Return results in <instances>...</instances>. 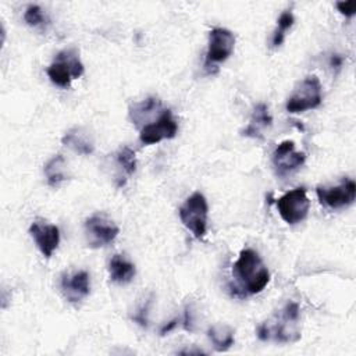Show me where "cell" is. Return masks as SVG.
Here are the masks:
<instances>
[{
    "label": "cell",
    "mask_w": 356,
    "mask_h": 356,
    "mask_svg": "<svg viewBox=\"0 0 356 356\" xmlns=\"http://www.w3.org/2000/svg\"><path fill=\"white\" fill-rule=\"evenodd\" d=\"M271 122H273V118H271V115L268 113V107L264 103H259L254 107L253 113H252L250 122L242 131V135L248 136V138L261 139L263 138V129L270 127Z\"/></svg>",
    "instance_id": "cell-15"
},
{
    "label": "cell",
    "mask_w": 356,
    "mask_h": 356,
    "mask_svg": "<svg viewBox=\"0 0 356 356\" xmlns=\"http://www.w3.org/2000/svg\"><path fill=\"white\" fill-rule=\"evenodd\" d=\"M44 175L47 184L53 188H57L61 182H64L68 178L67 163L61 154H57L47 161V164L44 165Z\"/></svg>",
    "instance_id": "cell-18"
},
{
    "label": "cell",
    "mask_w": 356,
    "mask_h": 356,
    "mask_svg": "<svg viewBox=\"0 0 356 356\" xmlns=\"http://www.w3.org/2000/svg\"><path fill=\"white\" fill-rule=\"evenodd\" d=\"M323 95H321V83L316 75H309L303 81H300L291 96L286 100V111L303 113L306 110L316 108L321 104Z\"/></svg>",
    "instance_id": "cell-5"
},
{
    "label": "cell",
    "mask_w": 356,
    "mask_h": 356,
    "mask_svg": "<svg viewBox=\"0 0 356 356\" xmlns=\"http://www.w3.org/2000/svg\"><path fill=\"white\" fill-rule=\"evenodd\" d=\"M83 229L86 243L89 248L93 249L111 243L120 232L117 224L104 213H95L90 217H88L85 220Z\"/></svg>",
    "instance_id": "cell-7"
},
{
    "label": "cell",
    "mask_w": 356,
    "mask_h": 356,
    "mask_svg": "<svg viewBox=\"0 0 356 356\" xmlns=\"http://www.w3.org/2000/svg\"><path fill=\"white\" fill-rule=\"evenodd\" d=\"M235 36L225 28H213L209 33V47L206 53V67L225 61L234 51Z\"/></svg>",
    "instance_id": "cell-9"
},
{
    "label": "cell",
    "mask_w": 356,
    "mask_h": 356,
    "mask_svg": "<svg viewBox=\"0 0 356 356\" xmlns=\"http://www.w3.org/2000/svg\"><path fill=\"white\" fill-rule=\"evenodd\" d=\"M175 325H177V318H174L172 321H170L168 324H165V325L160 330V334H161V335H165V334H167V332H170Z\"/></svg>",
    "instance_id": "cell-26"
},
{
    "label": "cell",
    "mask_w": 356,
    "mask_h": 356,
    "mask_svg": "<svg viewBox=\"0 0 356 356\" xmlns=\"http://www.w3.org/2000/svg\"><path fill=\"white\" fill-rule=\"evenodd\" d=\"M178 132V124L172 117L171 110L165 108L159 114L157 121L145 124L140 128L139 138L145 145H154L164 139L175 138Z\"/></svg>",
    "instance_id": "cell-8"
},
{
    "label": "cell",
    "mask_w": 356,
    "mask_h": 356,
    "mask_svg": "<svg viewBox=\"0 0 356 356\" xmlns=\"http://www.w3.org/2000/svg\"><path fill=\"white\" fill-rule=\"evenodd\" d=\"M149 305H150V300H147L136 313L135 316L132 317L139 325L142 327H146L147 325V310H149Z\"/></svg>",
    "instance_id": "cell-22"
},
{
    "label": "cell",
    "mask_w": 356,
    "mask_h": 356,
    "mask_svg": "<svg viewBox=\"0 0 356 356\" xmlns=\"http://www.w3.org/2000/svg\"><path fill=\"white\" fill-rule=\"evenodd\" d=\"M60 288H61L64 298L68 302H71V303L81 302L90 292L89 274L85 270H79L72 274L65 273L61 277Z\"/></svg>",
    "instance_id": "cell-13"
},
{
    "label": "cell",
    "mask_w": 356,
    "mask_h": 356,
    "mask_svg": "<svg viewBox=\"0 0 356 356\" xmlns=\"http://www.w3.org/2000/svg\"><path fill=\"white\" fill-rule=\"evenodd\" d=\"M207 335L217 352H225L228 350L234 342V330L225 324H214L209 328Z\"/></svg>",
    "instance_id": "cell-17"
},
{
    "label": "cell",
    "mask_w": 356,
    "mask_h": 356,
    "mask_svg": "<svg viewBox=\"0 0 356 356\" xmlns=\"http://www.w3.org/2000/svg\"><path fill=\"white\" fill-rule=\"evenodd\" d=\"M293 14L291 13V10H285L281 13L280 18H278V25H277V29L274 31V35H273V46L274 47H278L280 44H282L284 42V36H285V32L293 25Z\"/></svg>",
    "instance_id": "cell-20"
},
{
    "label": "cell",
    "mask_w": 356,
    "mask_h": 356,
    "mask_svg": "<svg viewBox=\"0 0 356 356\" xmlns=\"http://www.w3.org/2000/svg\"><path fill=\"white\" fill-rule=\"evenodd\" d=\"M316 193L321 204L330 209H342L355 202L356 184L353 179H343L339 185L332 188L318 186Z\"/></svg>",
    "instance_id": "cell-10"
},
{
    "label": "cell",
    "mask_w": 356,
    "mask_h": 356,
    "mask_svg": "<svg viewBox=\"0 0 356 356\" xmlns=\"http://www.w3.org/2000/svg\"><path fill=\"white\" fill-rule=\"evenodd\" d=\"M110 280L117 284H128L135 277V266L121 254H114L108 263Z\"/></svg>",
    "instance_id": "cell-16"
},
{
    "label": "cell",
    "mask_w": 356,
    "mask_h": 356,
    "mask_svg": "<svg viewBox=\"0 0 356 356\" xmlns=\"http://www.w3.org/2000/svg\"><path fill=\"white\" fill-rule=\"evenodd\" d=\"M24 21L29 26H40L44 24L46 19H44V14L39 6L31 4L26 7V10L24 13Z\"/></svg>",
    "instance_id": "cell-21"
},
{
    "label": "cell",
    "mask_w": 356,
    "mask_h": 356,
    "mask_svg": "<svg viewBox=\"0 0 356 356\" xmlns=\"http://www.w3.org/2000/svg\"><path fill=\"white\" fill-rule=\"evenodd\" d=\"M181 222L193 234L196 239H202L207 229L209 204L200 192L192 193L178 210Z\"/></svg>",
    "instance_id": "cell-4"
},
{
    "label": "cell",
    "mask_w": 356,
    "mask_h": 356,
    "mask_svg": "<svg viewBox=\"0 0 356 356\" xmlns=\"http://www.w3.org/2000/svg\"><path fill=\"white\" fill-rule=\"evenodd\" d=\"M298 320L299 305L295 302H289L284 307L280 321H264L257 327V337L261 341L274 339L277 342H295L300 338V332L296 328Z\"/></svg>",
    "instance_id": "cell-2"
},
{
    "label": "cell",
    "mask_w": 356,
    "mask_h": 356,
    "mask_svg": "<svg viewBox=\"0 0 356 356\" xmlns=\"http://www.w3.org/2000/svg\"><path fill=\"white\" fill-rule=\"evenodd\" d=\"M29 234L33 238L40 253L46 259H50L53 252L57 249V246L60 243V231H58L57 225L36 220L31 224Z\"/></svg>",
    "instance_id": "cell-12"
},
{
    "label": "cell",
    "mask_w": 356,
    "mask_h": 356,
    "mask_svg": "<svg viewBox=\"0 0 356 356\" xmlns=\"http://www.w3.org/2000/svg\"><path fill=\"white\" fill-rule=\"evenodd\" d=\"M306 160L303 152L295 150V143L292 140L281 142L273 153V165L278 175L284 177L288 172L299 168Z\"/></svg>",
    "instance_id": "cell-11"
},
{
    "label": "cell",
    "mask_w": 356,
    "mask_h": 356,
    "mask_svg": "<svg viewBox=\"0 0 356 356\" xmlns=\"http://www.w3.org/2000/svg\"><path fill=\"white\" fill-rule=\"evenodd\" d=\"M63 145L71 147L79 154H90L95 150V140L92 134L82 127H74L67 131L61 139Z\"/></svg>",
    "instance_id": "cell-14"
},
{
    "label": "cell",
    "mask_w": 356,
    "mask_h": 356,
    "mask_svg": "<svg viewBox=\"0 0 356 356\" xmlns=\"http://www.w3.org/2000/svg\"><path fill=\"white\" fill-rule=\"evenodd\" d=\"M83 71V64L75 47L64 49L60 51L46 70L50 81L60 88H68L72 79L82 76Z\"/></svg>",
    "instance_id": "cell-3"
},
{
    "label": "cell",
    "mask_w": 356,
    "mask_h": 356,
    "mask_svg": "<svg viewBox=\"0 0 356 356\" xmlns=\"http://www.w3.org/2000/svg\"><path fill=\"white\" fill-rule=\"evenodd\" d=\"M275 204L281 218L289 225H295L303 221L307 217L310 209V200L305 188H295L285 192L277 199Z\"/></svg>",
    "instance_id": "cell-6"
},
{
    "label": "cell",
    "mask_w": 356,
    "mask_h": 356,
    "mask_svg": "<svg viewBox=\"0 0 356 356\" xmlns=\"http://www.w3.org/2000/svg\"><path fill=\"white\" fill-rule=\"evenodd\" d=\"M184 328L186 331H193V318H192V310L189 307L185 309V313H184Z\"/></svg>",
    "instance_id": "cell-24"
},
{
    "label": "cell",
    "mask_w": 356,
    "mask_h": 356,
    "mask_svg": "<svg viewBox=\"0 0 356 356\" xmlns=\"http://www.w3.org/2000/svg\"><path fill=\"white\" fill-rule=\"evenodd\" d=\"M337 8L343 14L345 17H352L356 13V1H339L337 3Z\"/></svg>",
    "instance_id": "cell-23"
},
{
    "label": "cell",
    "mask_w": 356,
    "mask_h": 356,
    "mask_svg": "<svg viewBox=\"0 0 356 356\" xmlns=\"http://www.w3.org/2000/svg\"><path fill=\"white\" fill-rule=\"evenodd\" d=\"M115 159H117V164L121 167V170L125 172V175L131 177L135 172V170H136V157H135V152L131 147L122 146L117 152Z\"/></svg>",
    "instance_id": "cell-19"
},
{
    "label": "cell",
    "mask_w": 356,
    "mask_h": 356,
    "mask_svg": "<svg viewBox=\"0 0 356 356\" xmlns=\"http://www.w3.org/2000/svg\"><path fill=\"white\" fill-rule=\"evenodd\" d=\"M342 61H343V58H342L339 54H332L331 58H330V65H331L332 68H341Z\"/></svg>",
    "instance_id": "cell-25"
},
{
    "label": "cell",
    "mask_w": 356,
    "mask_h": 356,
    "mask_svg": "<svg viewBox=\"0 0 356 356\" xmlns=\"http://www.w3.org/2000/svg\"><path fill=\"white\" fill-rule=\"evenodd\" d=\"M232 273L241 282L242 289L250 295L261 292L270 281L267 267L253 249L241 250L239 257L234 263Z\"/></svg>",
    "instance_id": "cell-1"
}]
</instances>
